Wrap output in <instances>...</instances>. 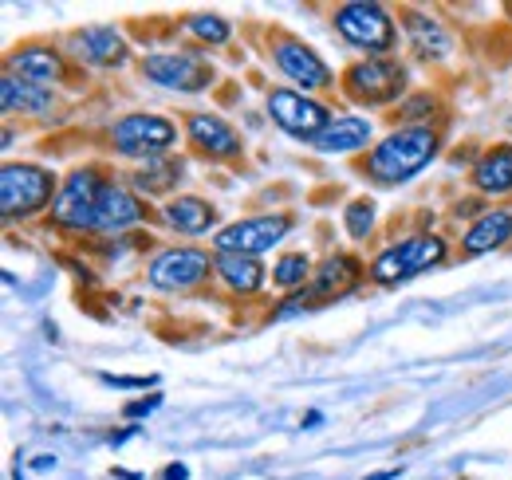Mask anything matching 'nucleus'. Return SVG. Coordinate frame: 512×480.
<instances>
[{"label":"nucleus","mask_w":512,"mask_h":480,"mask_svg":"<svg viewBox=\"0 0 512 480\" xmlns=\"http://www.w3.org/2000/svg\"><path fill=\"white\" fill-rule=\"evenodd\" d=\"M343 225L355 240H367L375 233V201L371 197H355L347 209H343Z\"/></svg>","instance_id":"cd10ccee"},{"label":"nucleus","mask_w":512,"mask_h":480,"mask_svg":"<svg viewBox=\"0 0 512 480\" xmlns=\"http://www.w3.org/2000/svg\"><path fill=\"white\" fill-rule=\"evenodd\" d=\"M186 138H190L193 150H201L213 162H233V158L245 154V142L233 130V122H225L221 115H209V111H190L186 115Z\"/></svg>","instance_id":"4468645a"},{"label":"nucleus","mask_w":512,"mask_h":480,"mask_svg":"<svg viewBox=\"0 0 512 480\" xmlns=\"http://www.w3.org/2000/svg\"><path fill=\"white\" fill-rule=\"evenodd\" d=\"M111 142H115V154H123V158L154 162V158H166L178 146V126L166 115L134 111V115H123V119L115 122Z\"/></svg>","instance_id":"423d86ee"},{"label":"nucleus","mask_w":512,"mask_h":480,"mask_svg":"<svg viewBox=\"0 0 512 480\" xmlns=\"http://www.w3.org/2000/svg\"><path fill=\"white\" fill-rule=\"evenodd\" d=\"M162 406V394H150V398H138V402H127L123 406V418L134 421V418H146V414H154Z\"/></svg>","instance_id":"7c9ffc66"},{"label":"nucleus","mask_w":512,"mask_h":480,"mask_svg":"<svg viewBox=\"0 0 512 480\" xmlns=\"http://www.w3.org/2000/svg\"><path fill=\"white\" fill-rule=\"evenodd\" d=\"M288 233H292V213H256V217L225 225L213 237V248L229 252V256H260V252L276 248Z\"/></svg>","instance_id":"9d476101"},{"label":"nucleus","mask_w":512,"mask_h":480,"mask_svg":"<svg viewBox=\"0 0 512 480\" xmlns=\"http://www.w3.org/2000/svg\"><path fill=\"white\" fill-rule=\"evenodd\" d=\"M367 480H398V469H386V473H375V477H367Z\"/></svg>","instance_id":"72a5a7b5"},{"label":"nucleus","mask_w":512,"mask_h":480,"mask_svg":"<svg viewBox=\"0 0 512 480\" xmlns=\"http://www.w3.org/2000/svg\"><path fill=\"white\" fill-rule=\"evenodd\" d=\"M56 107L52 99V87H36L28 79H16V75H4L0 79V111L4 115H48Z\"/></svg>","instance_id":"4be33fe9"},{"label":"nucleus","mask_w":512,"mask_h":480,"mask_svg":"<svg viewBox=\"0 0 512 480\" xmlns=\"http://www.w3.org/2000/svg\"><path fill=\"white\" fill-rule=\"evenodd\" d=\"M134 433H138V429H123V433H111V445H115V449H119V445H127Z\"/></svg>","instance_id":"473e14b6"},{"label":"nucleus","mask_w":512,"mask_h":480,"mask_svg":"<svg viewBox=\"0 0 512 480\" xmlns=\"http://www.w3.org/2000/svg\"><path fill=\"white\" fill-rule=\"evenodd\" d=\"M56 174L36 166V162H8L0 170V213L8 221H24L36 217L40 209H48L56 201Z\"/></svg>","instance_id":"7ed1b4c3"},{"label":"nucleus","mask_w":512,"mask_h":480,"mask_svg":"<svg viewBox=\"0 0 512 480\" xmlns=\"http://www.w3.org/2000/svg\"><path fill=\"white\" fill-rule=\"evenodd\" d=\"M71 56L91 67H123L127 63V44L123 36L111 28V24H99V28H83V32H71Z\"/></svg>","instance_id":"dca6fc26"},{"label":"nucleus","mask_w":512,"mask_h":480,"mask_svg":"<svg viewBox=\"0 0 512 480\" xmlns=\"http://www.w3.org/2000/svg\"><path fill=\"white\" fill-rule=\"evenodd\" d=\"M272 63H276V71H280L288 83H296L304 95H308V91H327V87H335V75H331V67L323 63L320 52L308 48L304 40H296V36H272Z\"/></svg>","instance_id":"f8f14e48"},{"label":"nucleus","mask_w":512,"mask_h":480,"mask_svg":"<svg viewBox=\"0 0 512 480\" xmlns=\"http://www.w3.org/2000/svg\"><path fill=\"white\" fill-rule=\"evenodd\" d=\"M213 276L233 292V296H253L264 288L268 280V268L256 260V256H229V252H217V268Z\"/></svg>","instance_id":"5701e85b"},{"label":"nucleus","mask_w":512,"mask_h":480,"mask_svg":"<svg viewBox=\"0 0 512 480\" xmlns=\"http://www.w3.org/2000/svg\"><path fill=\"white\" fill-rule=\"evenodd\" d=\"M99 382H103V386H119V390H146V386H154L158 378H130V374H99Z\"/></svg>","instance_id":"c756f323"},{"label":"nucleus","mask_w":512,"mask_h":480,"mask_svg":"<svg viewBox=\"0 0 512 480\" xmlns=\"http://www.w3.org/2000/svg\"><path fill=\"white\" fill-rule=\"evenodd\" d=\"M146 205H142V197L127 189V185H115V181H107L103 185V193H99V213H95V233H123L130 225H138V221H146Z\"/></svg>","instance_id":"2eb2a0df"},{"label":"nucleus","mask_w":512,"mask_h":480,"mask_svg":"<svg viewBox=\"0 0 512 480\" xmlns=\"http://www.w3.org/2000/svg\"><path fill=\"white\" fill-rule=\"evenodd\" d=\"M142 75L166 91H205L213 83V67L201 52H154L142 60Z\"/></svg>","instance_id":"ddd939ff"},{"label":"nucleus","mask_w":512,"mask_h":480,"mask_svg":"<svg viewBox=\"0 0 512 480\" xmlns=\"http://www.w3.org/2000/svg\"><path fill=\"white\" fill-rule=\"evenodd\" d=\"M402 91H406V67L386 60V56L359 60L343 71V95L355 99V103H363V107L394 103Z\"/></svg>","instance_id":"6e6552de"},{"label":"nucleus","mask_w":512,"mask_h":480,"mask_svg":"<svg viewBox=\"0 0 512 480\" xmlns=\"http://www.w3.org/2000/svg\"><path fill=\"white\" fill-rule=\"evenodd\" d=\"M512 240V213L509 209H489V213H481L473 225H469V233L461 237V252L465 256H485V252H493V248H505Z\"/></svg>","instance_id":"412c9836"},{"label":"nucleus","mask_w":512,"mask_h":480,"mask_svg":"<svg viewBox=\"0 0 512 480\" xmlns=\"http://www.w3.org/2000/svg\"><path fill=\"white\" fill-rule=\"evenodd\" d=\"M371 138H375L371 119H363V115H335L312 146L320 154H355V150H367Z\"/></svg>","instance_id":"6ab92c4d"},{"label":"nucleus","mask_w":512,"mask_h":480,"mask_svg":"<svg viewBox=\"0 0 512 480\" xmlns=\"http://www.w3.org/2000/svg\"><path fill=\"white\" fill-rule=\"evenodd\" d=\"M8 75H20V79H28L36 87H52V83L64 79L67 67H64V56L56 48L28 44V48H20V52L8 56Z\"/></svg>","instance_id":"f3484780"},{"label":"nucleus","mask_w":512,"mask_h":480,"mask_svg":"<svg viewBox=\"0 0 512 480\" xmlns=\"http://www.w3.org/2000/svg\"><path fill=\"white\" fill-rule=\"evenodd\" d=\"M162 480H190V469H186L182 461H174V465L162 469Z\"/></svg>","instance_id":"2f4dec72"},{"label":"nucleus","mask_w":512,"mask_h":480,"mask_svg":"<svg viewBox=\"0 0 512 480\" xmlns=\"http://www.w3.org/2000/svg\"><path fill=\"white\" fill-rule=\"evenodd\" d=\"M107 181L99 178L95 166L67 174L60 185L56 201H52V225L64 233H95V213H99V193Z\"/></svg>","instance_id":"0eeeda50"},{"label":"nucleus","mask_w":512,"mask_h":480,"mask_svg":"<svg viewBox=\"0 0 512 480\" xmlns=\"http://www.w3.org/2000/svg\"><path fill=\"white\" fill-rule=\"evenodd\" d=\"M312 256L308 252H284L276 264H272V284L280 288V292H304L308 288V280H312Z\"/></svg>","instance_id":"393cba45"},{"label":"nucleus","mask_w":512,"mask_h":480,"mask_svg":"<svg viewBox=\"0 0 512 480\" xmlns=\"http://www.w3.org/2000/svg\"><path fill=\"white\" fill-rule=\"evenodd\" d=\"M331 24H335V32L351 48L371 52V60L394 52V44H398V32H394L390 12H386L383 4H375V0H347V4H339L331 12Z\"/></svg>","instance_id":"20e7f679"},{"label":"nucleus","mask_w":512,"mask_h":480,"mask_svg":"<svg viewBox=\"0 0 512 480\" xmlns=\"http://www.w3.org/2000/svg\"><path fill=\"white\" fill-rule=\"evenodd\" d=\"M446 256H449L446 240L434 237V233H418V237H406L402 244L383 248V252L371 260L367 276H371L379 288H398V284H406V280H414V276H422V272L446 264Z\"/></svg>","instance_id":"f03ea898"},{"label":"nucleus","mask_w":512,"mask_h":480,"mask_svg":"<svg viewBox=\"0 0 512 480\" xmlns=\"http://www.w3.org/2000/svg\"><path fill=\"white\" fill-rule=\"evenodd\" d=\"M213 268H217V256H209L205 248L178 244V248H162V252L146 264V280H150L158 292H190L201 280H209Z\"/></svg>","instance_id":"1a4fd4ad"},{"label":"nucleus","mask_w":512,"mask_h":480,"mask_svg":"<svg viewBox=\"0 0 512 480\" xmlns=\"http://www.w3.org/2000/svg\"><path fill=\"white\" fill-rule=\"evenodd\" d=\"M182 162H174V158H154V162H146L138 174H134V189H142V193H166V189H174V181H182Z\"/></svg>","instance_id":"a878e982"},{"label":"nucleus","mask_w":512,"mask_h":480,"mask_svg":"<svg viewBox=\"0 0 512 480\" xmlns=\"http://www.w3.org/2000/svg\"><path fill=\"white\" fill-rule=\"evenodd\" d=\"M473 189L485 197H509L512 193V142H501L485 150L473 166Z\"/></svg>","instance_id":"aec40b11"},{"label":"nucleus","mask_w":512,"mask_h":480,"mask_svg":"<svg viewBox=\"0 0 512 480\" xmlns=\"http://www.w3.org/2000/svg\"><path fill=\"white\" fill-rule=\"evenodd\" d=\"M268 119L276 122L284 134L300 138V142H316L327 130V122H331V111L323 107L320 99L304 95V91L276 87V91H268Z\"/></svg>","instance_id":"9b49d317"},{"label":"nucleus","mask_w":512,"mask_h":480,"mask_svg":"<svg viewBox=\"0 0 512 480\" xmlns=\"http://www.w3.org/2000/svg\"><path fill=\"white\" fill-rule=\"evenodd\" d=\"M438 130L430 126H402L394 134H386L383 142L367 154L363 170L375 185H406L410 178H418L434 158H438Z\"/></svg>","instance_id":"f257e3e1"},{"label":"nucleus","mask_w":512,"mask_h":480,"mask_svg":"<svg viewBox=\"0 0 512 480\" xmlns=\"http://www.w3.org/2000/svg\"><path fill=\"white\" fill-rule=\"evenodd\" d=\"M182 28L190 32L193 40L213 44V48L229 44V36H233V28H229V20H225V16H186V20H182Z\"/></svg>","instance_id":"bb28decb"},{"label":"nucleus","mask_w":512,"mask_h":480,"mask_svg":"<svg viewBox=\"0 0 512 480\" xmlns=\"http://www.w3.org/2000/svg\"><path fill=\"white\" fill-rule=\"evenodd\" d=\"M442 111V103L430 95V91H422V95H410V99H402V107H398V119H406L410 126H418V122L434 119Z\"/></svg>","instance_id":"c85d7f7f"},{"label":"nucleus","mask_w":512,"mask_h":480,"mask_svg":"<svg viewBox=\"0 0 512 480\" xmlns=\"http://www.w3.org/2000/svg\"><path fill=\"white\" fill-rule=\"evenodd\" d=\"M162 217H166V225H170L174 233H182V237H201V233H209V229H213L217 209H213L205 197H193V193H186V197L166 201Z\"/></svg>","instance_id":"b1692460"},{"label":"nucleus","mask_w":512,"mask_h":480,"mask_svg":"<svg viewBox=\"0 0 512 480\" xmlns=\"http://www.w3.org/2000/svg\"><path fill=\"white\" fill-rule=\"evenodd\" d=\"M402 28H406L410 48H414L422 60H446L449 52H453L449 32L442 28V20L430 16V12H414V8H406V12H402Z\"/></svg>","instance_id":"a211bd4d"},{"label":"nucleus","mask_w":512,"mask_h":480,"mask_svg":"<svg viewBox=\"0 0 512 480\" xmlns=\"http://www.w3.org/2000/svg\"><path fill=\"white\" fill-rule=\"evenodd\" d=\"M363 276H367V272H363V260H359V256L335 252V256H327L320 268L312 272V280H308L304 292L288 296V300L272 311V319H288V315H300L304 307H320V303L339 300V296H347Z\"/></svg>","instance_id":"39448f33"}]
</instances>
